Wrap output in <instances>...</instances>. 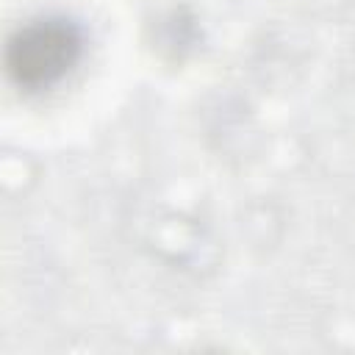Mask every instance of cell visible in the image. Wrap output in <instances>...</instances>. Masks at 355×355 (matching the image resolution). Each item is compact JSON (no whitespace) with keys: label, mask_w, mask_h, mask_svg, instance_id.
<instances>
[{"label":"cell","mask_w":355,"mask_h":355,"mask_svg":"<svg viewBox=\"0 0 355 355\" xmlns=\"http://www.w3.org/2000/svg\"><path fill=\"white\" fill-rule=\"evenodd\" d=\"M83 53L80 28L64 17H42L17 28L6 47V67L17 86L39 92L67 78Z\"/></svg>","instance_id":"1"}]
</instances>
